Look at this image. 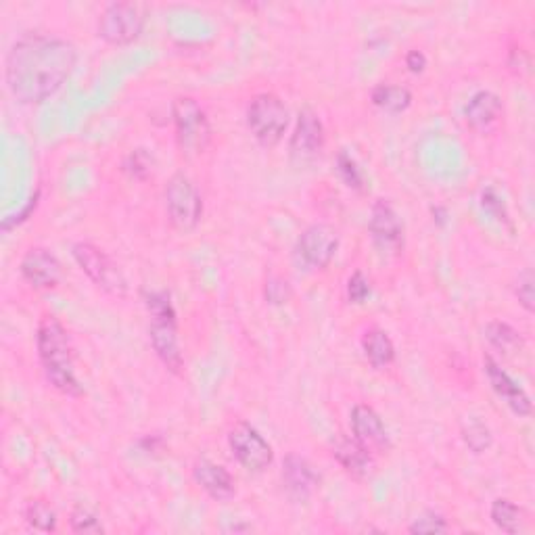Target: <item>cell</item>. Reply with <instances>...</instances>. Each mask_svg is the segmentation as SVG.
Here are the masks:
<instances>
[{"mask_svg": "<svg viewBox=\"0 0 535 535\" xmlns=\"http://www.w3.org/2000/svg\"><path fill=\"white\" fill-rule=\"evenodd\" d=\"M78 63L76 46L53 34L30 32L13 42L5 59V82L19 103H42L67 82Z\"/></svg>", "mask_w": 535, "mask_h": 535, "instance_id": "obj_1", "label": "cell"}, {"mask_svg": "<svg viewBox=\"0 0 535 535\" xmlns=\"http://www.w3.org/2000/svg\"><path fill=\"white\" fill-rule=\"evenodd\" d=\"M36 347L49 383L69 395L78 398L84 393L74 370V347L63 324L55 316H44L36 331Z\"/></svg>", "mask_w": 535, "mask_h": 535, "instance_id": "obj_2", "label": "cell"}, {"mask_svg": "<svg viewBox=\"0 0 535 535\" xmlns=\"http://www.w3.org/2000/svg\"><path fill=\"white\" fill-rule=\"evenodd\" d=\"M147 308L151 314L149 337L157 358L166 364L168 370L180 372L184 366V358L178 345V329H176V312L168 293H151L147 297Z\"/></svg>", "mask_w": 535, "mask_h": 535, "instance_id": "obj_3", "label": "cell"}, {"mask_svg": "<svg viewBox=\"0 0 535 535\" xmlns=\"http://www.w3.org/2000/svg\"><path fill=\"white\" fill-rule=\"evenodd\" d=\"M247 126L260 145L274 147L283 141L289 128V109L281 97L262 92V95H255L247 107Z\"/></svg>", "mask_w": 535, "mask_h": 535, "instance_id": "obj_4", "label": "cell"}, {"mask_svg": "<svg viewBox=\"0 0 535 535\" xmlns=\"http://www.w3.org/2000/svg\"><path fill=\"white\" fill-rule=\"evenodd\" d=\"M172 118L180 151L189 157L201 155L212 141L205 109L193 97H178L172 105Z\"/></svg>", "mask_w": 535, "mask_h": 535, "instance_id": "obj_5", "label": "cell"}, {"mask_svg": "<svg viewBox=\"0 0 535 535\" xmlns=\"http://www.w3.org/2000/svg\"><path fill=\"white\" fill-rule=\"evenodd\" d=\"M166 212L172 226L180 232H191L203 218V199L193 180L178 172L166 186Z\"/></svg>", "mask_w": 535, "mask_h": 535, "instance_id": "obj_6", "label": "cell"}, {"mask_svg": "<svg viewBox=\"0 0 535 535\" xmlns=\"http://www.w3.org/2000/svg\"><path fill=\"white\" fill-rule=\"evenodd\" d=\"M74 260L78 262V266L82 268V272L88 274V278L97 287H101L103 291L115 295V297H124L128 291V283H126V276L124 272L118 268L109 255L92 243H76L74 249Z\"/></svg>", "mask_w": 535, "mask_h": 535, "instance_id": "obj_7", "label": "cell"}, {"mask_svg": "<svg viewBox=\"0 0 535 535\" xmlns=\"http://www.w3.org/2000/svg\"><path fill=\"white\" fill-rule=\"evenodd\" d=\"M145 9L134 3H111L99 17V36L109 44H130L143 34Z\"/></svg>", "mask_w": 535, "mask_h": 535, "instance_id": "obj_8", "label": "cell"}, {"mask_svg": "<svg viewBox=\"0 0 535 535\" xmlns=\"http://www.w3.org/2000/svg\"><path fill=\"white\" fill-rule=\"evenodd\" d=\"M228 446L232 456H235L249 471H264L274 460L272 446L262 437L258 429L251 427L245 421L232 425V429L228 431Z\"/></svg>", "mask_w": 535, "mask_h": 535, "instance_id": "obj_9", "label": "cell"}, {"mask_svg": "<svg viewBox=\"0 0 535 535\" xmlns=\"http://www.w3.org/2000/svg\"><path fill=\"white\" fill-rule=\"evenodd\" d=\"M339 232L331 224L308 226L297 241V255L310 268H327L339 249Z\"/></svg>", "mask_w": 535, "mask_h": 535, "instance_id": "obj_10", "label": "cell"}, {"mask_svg": "<svg viewBox=\"0 0 535 535\" xmlns=\"http://www.w3.org/2000/svg\"><path fill=\"white\" fill-rule=\"evenodd\" d=\"M19 272L23 281L32 285L34 289H53L59 285L63 276V266L57 260V255L44 247H32L21 258Z\"/></svg>", "mask_w": 535, "mask_h": 535, "instance_id": "obj_11", "label": "cell"}, {"mask_svg": "<svg viewBox=\"0 0 535 535\" xmlns=\"http://www.w3.org/2000/svg\"><path fill=\"white\" fill-rule=\"evenodd\" d=\"M368 230L377 247L383 251L398 253L404 247V224L393 205L385 199L372 205Z\"/></svg>", "mask_w": 535, "mask_h": 535, "instance_id": "obj_12", "label": "cell"}, {"mask_svg": "<svg viewBox=\"0 0 535 535\" xmlns=\"http://www.w3.org/2000/svg\"><path fill=\"white\" fill-rule=\"evenodd\" d=\"M324 126L318 118V113L310 107H304L297 115L295 132L291 136V155L299 161H312L324 149Z\"/></svg>", "mask_w": 535, "mask_h": 535, "instance_id": "obj_13", "label": "cell"}, {"mask_svg": "<svg viewBox=\"0 0 535 535\" xmlns=\"http://www.w3.org/2000/svg\"><path fill=\"white\" fill-rule=\"evenodd\" d=\"M350 425L354 437L368 450H387L391 446L383 418L372 406L356 404L350 414Z\"/></svg>", "mask_w": 535, "mask_h": 535, "instance_id": "obj_14", "label": "cell"}, {"mask_svg": "<svg viewBox=\"0 0 535 535\" xmlns=\"http://www.w3.org/2000/svg\"><path fill=\"white\" fill-rule=\"evenodd\" d=\"M193 477L197 481V485L201 490L218 502H226L232 496L237 494V483L235 477H232L222 464L214 462V460H207V458H199L193 464Z\"/></svg>", "mask_w": 535, "mask_h": 535, "instance_id": "obj_15", "label": "cell"}, {"mask_svg": "<svg viewBox=\"0 0 535 535\" xmlns=\"http://www.w3.org/2000/svg\"><path fill=\"white\" fill-rule=\"evenodd\" d=\"M485 372H487V379H490L492 389L500 395L510 410L519 416L531 414L533 408H531V400L527 391L521 385H517V381L510 377L506 370H502L500 364L492 356H485Z\"/></svg>", "mask_w": 535, "mask_h": 535, "instance_id": "obj_16", "label": "cell"}, {"mask_svg": "<svg viewBox=\"0 0 535 535\" xmlns=\"http://www.w3.org/2000/svg\"><path fill=\"white\" fill-rule=\"evenodd\" d=\"M320 483L312 464L297 454H289L283 462V485L293 500H308Z\"/></svg>", "mask_w": 535, "mask_h": 535, "instance_id": "obj_17", "label": "cell"}, {"mask_svg": "<svg viewBox=\"0 0 535 535\" xmlns=\"http://www.w3.org/2000/svg\"><path fill=\"white\" fill-rule=\"evenodd\" d=\"M370 452L372 450L360 444L356 437H339L333 446V456L337 458V462L356 479H366L375 471V458H372Z\"/></svg>", "mask_w": 535, "mask_h": 535, "instance_id": "obj_18", "label": "cell"}, {"mask_svg": "<svg viewBox=\"0 0 535 535\" xmlns=\"http://www.w3.org/2000/svg\"><path fill=\"white\" fill-rule=\"evenodd\" d=\"M502 99L492 90H479L469 99L467 107H464V118L473 130L485 132L490 130L500 118H502Z\"/></svg>", "mask_w": 535, "mask_h": 535, "instance_id": "obj_19", "label": "cell"}, {"mask_svg": "<svg viewBox=\"0 0 535 535\" xmlns=\"http://www.w3.org/2000/svg\"><path fill=\"white\" fill-rule=\"evenodd\" d=\"M362 352L366 360L379 370L391 366L395 360V345L391 337L379 327H372L362 335Z\"/></svg>", "mask_w": 535, "mask_h": 535, "instance_id": "obj_20", "label": "cell"}, {"mask_svg": "<svg viewBox=\"0 0 535 535\" xmlns=\"http://www.w3.org/2000/svg\"><path fill=\"white\" fill-rule=\"evenodd\" d=\"M370 101L372 105L387 113H402L412 103V92L406 86L398 84H379L372 88Z\"/></svg>", "mask_w": 535, "mask_h": 535, "instance_id": "obj_21", "label": "cell"}, {"mask_svg": "<svg viewBox=\"0 0 535 535\" xmlns=\"http://www.w3.org/2000/svg\"><path fill=\"white\" fill-rule=\"evenodd\" d=\"M485 339L492 343V347H496L498 352L510 356V354H517L521 347H523V337L521 333L510 327L508 322H500V320H494L485 327Z\"/></svg>", "mask_w": 535, "mask_h": 535, "instance_id": "obj_22", "label": "cell"}, {"mask_svg": "<svg viewBox=\"0 0 535 535\" xmlns=\"http://www.w3.org/2000/svg\"><path fill=\"white\" fill-rule=\"evenodd\" d=\"M490 517L494 521V525L498 529H502L504 533H519L523 529V510L506 498H498L492 502V510H490Z\"/></svg>", "mask_w": 535, "mask_h": 535, "instance_id": "obj_23", "label": "cell"}, {"mask_svg": "<svg viewBox=\"0 0 535 535\" xmlns=\"http://www.w3.org/2000/svg\"><path fill=\"white\" fill-rule=\"evenodd\" d=\"M26 521L32 529L51 533L57 529V513L55 508L44 500H32L26 506Z\"/></svg>", "mask_w": 535, "mask_h": 535, "instance_id": "obj_24", "label": "cell"}, {"mask_svg": "<svg viewBox=\"0 0 535 535\" xmlns=\"http://www.w3.org/2000/svg\"><path fill=\"white\" fill-rule=\"evenodd\" d=\"M462 439L464 444L469 446V450L473 454H483L492 448L494 444V437L492 431L487 425H483L481 421H471L462 427Z\"/></svg>", "mask_w": 535, "mask_h": 535, "instance_id": "obj_25", "label": "cell"}, {"mask_svg": "<svg viewBox=\"0 0 535 535\" xmlns=\"http://www.w3.org/2000/svg\"><path fill=\"white\" fill-rule=\"evenodd\" d=\"M337 174L341 176V180L350 186V189L354 191H364V184H366V178H364V172L362 168L358 166V161L347 155L345 151H341L337 155Z\"/></svg>", "mask_w": 535, "mask_h": 535, "instance_id": "obj_26", "label": "cell"}, {"mask_svg": "<svg viewBox=\"0 0 535 535\" xmlns=\"http://www.w3.org/2000/svg\"><path fill=\"white\" fill-rule=\"evenodd\" d=\"M69 525H72V531L76 533H103V525L99 517L92 513L86 506H76L69 515Z\"/></svg>", "mask_w": 535, "mask_h": 535, "instance_id": "obj_27", "label": "cell"}, {"mask_svg": "<svg viewBox=\"0 0 535 535\" xmlns=\"http://www.w3.org/2000/svg\"><path fill=\"white\" fill-rule=\"evenodd\" d=\"M515 295L519 299V304L533 314L535 312V278L531 268H525L519 278L515 281Z\"/></svg>", "mask_w": 535, "mask_h": 535, "instance_id": "obj_28", "label": "cell"}, {"mask_svg": "<svg viewBox=\"0 0 535 535\" xmlns=\"http://www.w3.org/2000/svg\"><path fill=\"white\" fill-rule=\"evenodd\" d=\"M448 529V521L437 513H423L408 527L410 533H446Z\"/></svg>", "mask_w": 535, "mask_h": 535, "instance_id": "obj_29", "label": "cell"}, {"mask_svg": "<svg viewBox=\"0 0 535 535\" xmlns=\"http://www.w3.org/2000/svg\"><path fill=\"white\" fill-rule=\"evenodd\" d=\"M124 170L132 176V178H138V180H145L151 172L149 168V157L143 153V149H138L134 153H130L124 161Z\"/></svg>", "mask_w": 535, "mask_h": 535, "instance_id": "obj_30", "label": "cell"}, {"mask_svg": "<svg viewBox=\"0 0 535 535\" xmlns=\"http://www.w3.org/2000/svg\"><path fill=\"white\" fill-rule=\"evenodd\" d=\"M347 295H350V301H354V304H364L370 297V281L360 270L354 272L350 281H347Z\"/></svg>", "mask_w": 535, "mask_h": 535, "instance_id": "obj_31", "label": "cell"}, {"mask_svg": "<svg viewBox=\"0 0 535 535\" xmlns=\"http://www.w3.org/2000/svg\"><path fill=\"white\" fill-rule=\"evenodd\" d=\"M481 203L483 207L487 209V212L494 214V218L498 222H504V224H510V218H508V212H506V205H504V199L494 191V189H485L483 195H481Z\"/></svg>", "mask_w": 535, "mask_h": 535, "instance_id": "obj_32", "label": "cell"}, {"mask_svg": "<svg viewBox=\"0 0 535 535\" xmlns=\"http://www.w3.org/2000/svg\"><path fill=\"white\" fill-rule=\"evenodd\" d=\"M291 297V287L287 281H283V278H270L268 285H266V299L270 301V304H287V299Z\"/></svg>", "mask_w": 535, "mask_h": 535, "instance_id": "obj_33", "label": "cell"}, {"mask_svg": "<svg viewBox=\"0 0 535 535\" xmlns=\"http://www.w3.org/2000/svg\"><path fill=\"white\" fill-rule=\"evenodd\" d=\"M406 67L410 69L412 74H423L425 67H427V57L421 51H410L406 55Z\"/></svg>", "mask_w": 535, "mask_h": 535, "instance_id": "obj_34", "label": "cell"}]
</instances>
